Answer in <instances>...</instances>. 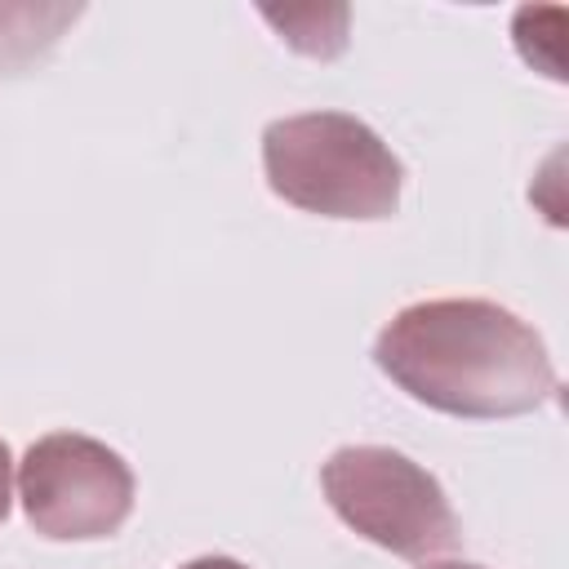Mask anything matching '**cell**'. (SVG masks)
<instances>
[{
	"label": "cell",
	"mask_w": 569,
	"mask_h": 569,
	"mask_svg": "<svg viewBox=\"0 0 569 569\" xmlns=\"http://www.w3.org/2000/svg\"><path fill=\"white\" fill-rule=\"evenodd\" d=\"M76 18L80 4H0V71H18L40 58Z\"/></svg>",
	"instance_id": "obj_5"
},
{
	"label": "cell",
	"mask_w": 569,
	"mask_h": 569,
	"mask_svg": "<svg viewBox=\"0 0 569 569\" xmlns=\"http://www.w3.org/2000/svg\"><path fill=\"white\" fill-rule=\"evenodd\" d=\"M182 569H249V565H240L231 556H200V560H187Z\"/></svg>",
	"instance_id": "obj_8"
},
{
	"label": "cell",
	"mask_w": 569,
	"mask_h": 569,
	"mask_svg": "<svg viewBox=\"0 0 569 569\" xmlns=\"http://www.w3.org/2000/svg\"><path fill=\"white\" fill-rule=\"evenodd\" d=\"M422 569H480V565H467V560H422Z\"/></svg>",
	"instance_id": "obj_9"
},
{
	"label": "cell",
	"mask_w": 569,
	"mask_h": 569,
	"mask_svg": "<svg viewBox=\"0 0 569 569\" xmlns=\"http://www.w3.org/2000/svg\"><path fill=\"white\" fill-rule=\"evenodd\" d=\"M267 187L307 213L378 222L400 204L405 169L391 147L347 111H302L262 133Z\"/></svg>",
	"instance_id": "obj_2"
},
{
	"label": "cell",
	"mask_w": 569,
	"mask_h": 569,
	"mask_svg": "<svg viewBox=\"0 0 569 569\" xmlns=\"http://www.w3.org/2000/svg\"><path fill=\"white\" fill-rule=\"evenodd\" d=\"M373 360L418 405L453 418H516L556 396V369L533 325L489 298L400 307L382 325Z\"/></svg>",
	"instance_id": "obj_1"
},
{
	"label": "cell",
	"mask_w": 569,
	"mask_h": 569,
	"mask_svg": "<svg viewBox=\"0 0 569 569\" xmlns=\"http://www.w3.org/2000/svg\"><path fill=\"white\" fill-rule=\"evenodd\" d=\"M9 502H13V453L0 440V520L9 516Z\"/></svg>",
	"instance_id": "obj_7"
},
{
	"label": "cell",
	"mask_w": 569,
	"mask_h": 569,
	"mask_svg": "<svg viewBox=\"0 0 569 569\" xmlns=\"http://www.w3.org/2000/svg\"><path fill=\"white\" fill-rule=\"evenodd\" d=\"M18 498L36 533L58 542L111 538L133 511L129 462L93 436H40L18 462Z\"/></svg>",
	"instance_id": "obj_4"
},
{
	"label": "cell",
	"mask_w": 569,
	"mask_h": 569,
	"mask_svg": "<svg viewBox=\"0 0 569 569\" xmlns=\"http://www.w3.org/2000/svg\"><path fill=\"white\" fill-rule=\"evenodd\" d=\"M320 489L347 529L391 556L431 560L462 538L440 480L400 449L342 445L320 467Z\"/></svg>",
	"instance_id": "obj_3"
},
{
	"label": "cell",
	"mask_w": 569,
	"mask_h": 569,
	"mask_svg": "<svg viewBox=\"0 0 569 569\" xmlns=\"http://www.w3.org/2000/svg\"><path fill=\"white\" fill-rule=\"evenodd\" d=\"M262 18L311 58H338L347 49V4H262Z\"/></svg>",
	"instance_id": "obj_6"
}]
</instances>
